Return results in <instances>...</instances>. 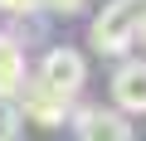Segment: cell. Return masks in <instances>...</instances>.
Here are the masks:
<instances>
[{
  "label": "cell",
  "mask_w": 146,
  "mask_h": 141,
  "mask_svg": "<svg viewBox=\"0 0 146 141\" xmlns=\"http://www.w3.org/2000/svg\"><path fill=\"white\" fill-rule=\"evenodd\" d=\"M39 10H54V15H73V10H83V0H39Z\"/></svg>",
  "instance_id": "obj_8"
},
{
  "label": "cell",
  "mask_w": 146,
  "mask_h": 141,
  "mask_svg": "<svg viewBox=\"0 0 146 141\" xmlns=\"http://www.w3.org/2000/svg\"><path fill=\"white\" fill-rule=\"evenodd\" d=\"M0 141H20V107H15V97H0Z\"/></svg>",
  "instance_id": "obj_7"
},
{
  "label": "cell",
  "mask_w": 146,
  "mask_h": 141,
  "mask_svg": "<svg viewBox=\"0 0 146 141\" xmlns=\"http://www.w3.org/2000/svg\"><path fill=\"white\" fill-rule=\"evenodd\" d=\"M20 83H25V49L20 39L0 34V97H15Z\"/></svg>",
  "instance_id": "obj_6"
},
{
  "label": "cell",
  "mask_w": 146,
  "mask_h": 141,
  "mask_svg": "<svg viewBox=\"0 0 146 141\" xmlns=\"http://www.w3.org/2000/svg\"><path fill=\"white\" fill-rule=\"evenodd\" d=\"M141 10H146V0H107V5L93 15V49L107 54V58H127L131 44H136V29H141Z\"/></svg>",
  "instance_id": "obj_1"
},
{
  "label": "cell",
  "mask_w": 146,
  "mask_h": 141,
  "mask_svg": "<svg viewBox=\"0 0 146 141\" xmlns=\"http://www.w3.org/2000/svg\"><path fill=\"white\" fill-rule=\"evenodd\" d=\"M0 10H5V15H34L39 0H0Z\"/></svg>",
  "instance_id": "obj_9"
},
{
  "label": "cell",
  "mask_w": 146,
  "mask_h": 141,
  "mask_svg": "<svg viewBox=\"0 0 146 141\" xmlns=\"http://www.w3.org/2000/svg\"><path fill=\"white\" fill-rule=\"evenodd\" d=\"M15 97H20L15 107H25V117H34L39 126H58V122H68V117H73V102L54 97V93H49L44 83H34V78H25Z\"/></svg>",
  "instance_id": "obj_5"
},
{
  "label": "cell",
  "mask_w": 146,
  "mask_h": 141,
  "mask_svg": "<svg viewBox=\"0 0 146 141\" xmlns=\"http://www.w3.org/2000/svg\"><path fill=\"white\" fill-rule=\"evenodd\" d=\"M83 78H88V63H83L78 49H68V44H54V49L44 54V63H39V73H34V83H44V88H49L54 97H63V102L78 97Z\"/></svg>",
  "instance_id": "obj_2"
},
{
  "label": "cell",
  "mask_w": 146,
  "mask_h": 141,
  "mask_svg": "<svg viewBox=\"0 0 146 141\" xmlns=\"http://www.w3.org/2000/svg\"><path fill=\"white\" fill-rule=\"evenodd\" d=\"M73 126H78V141H131V122L112 107H78Z\"/></svg>",
  "instance_id": "obj_4"
},
{
  "label": "cell",
  "mask_w": 146,
  "mask_h": 141,
  "mask_svg": "<svg viewBox=\"0 0 146 141\" xmlns=\"http://www.w3.org/2000/svg\"><path fill=\"white\" fill-rule=\"evenodd\" d=\"M112 112H146V58H122L112 73Z\"/></svg>",
  "instance_id": "obj_3"
},
{
  "label": "cell",
  "mask_w": 146,
  "mask_h": 141,
  "mask_svg": "<svg viewBox=\"0 0 146 141\" xmlns=\"http://www.w3.org/2000/svg\"><path fill=\"white\" fill-rule=\"evenodd\" d=\"M136 39H141V44H146V10H141V29H136Z\"/></svg>",
  "instance_id": "obj_10"
}]
</instances>
